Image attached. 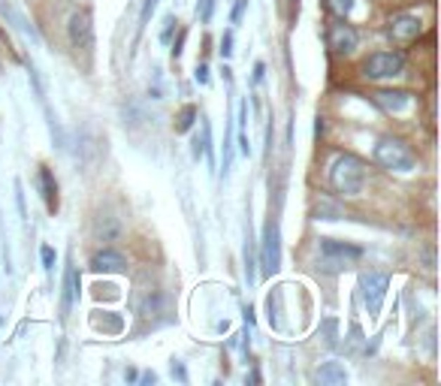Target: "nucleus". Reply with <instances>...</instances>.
Wrapping results in <instances>:
<instances>
[{
    "label": "nucleus",
    "mask_w": 441,
    "mask_h": 386,
    "mask_svg": "<svg viewBox=\"0 0 441 386\" xmlns=\"http://www.w3.org/2000/svg\"><path fill=\"white\" fill-rule=\"evenodd\" d=\"M329 185L342 197H360L366 187V164L357 154H338L329 166Z\"/></svg>",
    "instance_id": "1"
},
{
    "label": "nucleus",
    "mask_w": 441,
    "mask_h": 386,
    "mask_svg": "<svg viewBox=\"0 0 441 386\" xmlns=\"http://www.w3.org/2000/svg\"><path fill=\"white\" fill-rule=\"evenodd\" d=\"M375 164L390 172L408 175V172L417 169V154L411 151L408 142L396 139V136H384V139H378V145H375Z\"/></svg>",
    "instance_id": "2"
},
{
    "label": "nucleus",
    "mask_w": 441,
    "mask_h": 386,
    "mask_svg": "<svg viewBox=\"0 0 441 386\" xmlns=\"http://www.w3.org/2000/svg\"><path fill=\"white\" fill-rule=\"evenodd\" d=\"M317 248H320V266L327 272H342L363 257V248L348 245V241H336V239H320Z\"/></svg>",
    "instance_id": "3"
},
{
    "label": "nucleus",
    "mask_w": 441,
    "mask_h": 386,
    "mask_svg": "<svg viewBox=\"0 0 441 386\" xmlns=\"http://www.w3.org/2000/svg\"><path fill=\"white\" fill-rule=\"evenodd\" d=\"M405 69V55L402 52H375L372 58L363 64V76L381 82V79H396Z\"/></svg>",
    "instance_id": "4"
},
{
    "label": "nucleus",
    "mask_w": 441,
    "mask_h": 386,
    "mask_svg": "<svg viewBox=\"0 0 441 386\" xmlns=\"http://www.w3.org/2000/svg\"><path fill=\"white\" fill-rule=\"evenodd\" d=\"M278 262H282V245H278V223L266 220L263 227V251H260V266H263V275H275Z\"/></svg>",
    "instance_id": "5"
},
{
    "label": "nucleus",
    "mask_w": 441,
    "mask_h": 386,
    "mask_svg": "<svg viewBox=\"0 0 441 386\" xmlns=\"http://www.w3.org/2000/svg\"><path fill=\"white\" fill-rule=\"evenodd\" d=\"M420 30H423V25H420L417 15H408V13H399L387 22V36L393 39V43L399 46H408L414 43V39L420 36Z\"/></svg>",
    "instance_id": "6"
},
{
    "label": "nucleus",
    "mask_w": 441,
    "mask_h": 386,
    "mask_svg": "<svg viewBox=\"0 0 441 386\" xmlns=\"http://www.w3.org/2000/svg\"><path fill=\"white\" fill-rule=\"evenodd\" d=\"M357 43H360V36H357V30L345 25V22H333L327 27V46L333 48V55H354L357 52Z\"/></svg>",
    "instance_id": "7"
},
{
    "label": "nucleus",
    "mask_w": 441,
    "mask_h": 386,
    "mask_svg": "<svg viewBox=\"0 0 441 386\" xmlns=\"http://www.w3.org/2000/svg\"><path fill=\"white\" fill-rule=\"evenodd\" d=\"M360 287H363V302H366L369 314L375 317V314L381 311V302H384V296H387L390 278H387V275H378V272H372V275H363Z\"/></svg>",
    "instance_id": "8"
},
{
    "label": "nucleus",
    "mask_w": 441,
    "mask_h": 386,
    "mask_svg": "<svg viewBox=\"0 0 441 386\" xmlns=\"http://www.w3.org/2000/svg\"><path fill=\"white\" fill-rule=\"evenodd\" d=\"M70 43L76 48H91L94 46V25L88 13H73L70 18Z\"/></svg>",
    "instance_id": "9"
},
{
    "label": "nucleus",
    "mask_w": 441,
    "mask_h": 386,
    "mask_svg": "<svg viewBox=\"0 0 441 386\" xmlns=\"http://www.w3.org/2000/svg\"><path fill=\"white\" fill-rule=\"evenodd\" d=\"M411 100H414V97H411L408 91H378V94H375V103L381 109H387V112H396V115L411 106Z\"/></svg>",
    "instance_id": "10"
},
{
    "label": "nucleus",
    "mask_w": 441,
    "mask_h": 386,
    "mask_svg": "<svg viewBox=\"0 0 441 386\" xmlns=\"http://www.w3.org/2000/svg\"><path fill=\"white\" fill-rule=\"evenodd\" d=\"M124 266H127V260L118 251H112V248H103V251H97L91 257V269L94 272H121Z\"/></svg>",
    "instance_id": "11"
},
{
    "label": "nucleus",
    "mask_w": 441,
    "mask_h": 386,
    "mask_svg": "<svg viewBox=\"0 0 441 386\" xmlns=\"http://www.w3.org/2000/svg\"><path fill=\"white\" fill-rule=\"evenodd\" d=\"M39 187H43V199H46V208L48 211H58V185H55V175L52 169H39Z\"/></svg>",
    "instance_id": "12"
},
{
    "label": "nucleus",
    "mask_w": 441,
    "mask_h": 386,
    "mask_svg": "<svg viewBox=\"0 0 441 386\" xmlns=\"http://www.w3.org/2000/svg\"><path fill=\"white\" fill-rule=\"evenodd\" d=\"M317 380L324 386H338L348 380V371H345V365H338V362H324L317 368Z\"/></svg>",
    "instance_id": "13"
},
{
    "label": "nucleus",
    "mask_w": 441,
    "mask_h": 386,
    "mask_svg": "<svg viewBox=\"0 0 441 386\" xmlns=\"http://www.w3.org/2000/svg\"><path fill=\"white\" fill-rule=\"evenodd\" d=\"M76 299H79V272L70 266V269H67V284H64V308L70 311Z\"/></svg>",
    "instance_id": "14"
},
{
    "label": "nucleus",
    "mask_w": 441,
    "mask_h": 386,
    "mask_svg": "<svg viewBox=\"0 0 441 386\" xmlns=\"http://www.w3.org/2000/svg\"><path fill=\"white\" fill-rule=\"evenodd\" d=\"M197 106H185L182 112H178V118H176V133H187L190 127H194V121H197Z\"/></svg>",
    "instance_id": "15"
},
{
    "label": "nucleus",
    "mask_w": 441,
    "mask_h": 386,
    "mask_svg": "<svg viewBox=\"0 0 441 386\" xmlns=\"http://www.w3.org/2000/svg\"><path fill=\"white\" fill-rule=\"evenodd\" d=\"M327 6H329V13H333V15L345 18L350 9H354V0H327Z\"/></svg>",
    "instance_id": "16"
},
{
    "label": "nucleus",
    "mask_w": 441,
    "mask_h": 386,
    "mask_svg": "<svg viewBox=\"0 0 441 386\" xmlns=\"http://www.w3.org/2000/svg\"><path fill=\"white\" fill-rule=\"evenodd\" d=\"M212 9H215V0H199V6H197L199 22H209V18H212Z\"/></svg>",
    "instance_id": "17"
},
{
    "label": "nucleus",
    "mask_w": 441,
    "mask_h": 386,
    "mask_svg": "<svg viewBox=\"0 0 441 386\" xmlns=\"http://www.w3.org/2000/svg\"><path fill=\"white\" fill-rule=\"evenodd\" d=\"M230 55H233V34L227 30L224 39H220V58H230Z\"/></svg>",
    "instance_id": "18"
},
{
    "label": "nucleus",
    "mask_w": 441,
    "mask_h": 386,
    "mask_svg": "<svg viewBox=\"0 0 441 386\" xmlns=\"http://www.w3.org/2000/svg\"><path fill=\"white\" fill-rule=\"evenodd\" d=\"M43 269H46V272H52V269H55V251L48 248V245L43 248Z\"/></svg>",
    "instance_id": "19"
},
{
    "label": "nucleus",
    "mask_w": 441,
    "mask_h": 386,
    "mask_svg": "<svg viewBox=\"0 0 441 386\" xmlns=\"http://www.w3.org/2000/svg\"><path fill=\"white\" fill-rule=\"evenodd\" d=\"M173 27H176V18L166 15V18H164V34H160V39H164V43H169V36H173Z\"/></svg>",
    "instance_id": "20"
},
{
    "label": "nucleus",
    "mask_w": 441,
    "mask_h": 386,
    "mask_svg": "<svg viewBox=\"0 0 441 386\" xmlns=\"http://www.w3.org/2000/svg\"><path fill=\"white\" fill-rule=\"evenodd\" d=\"M245 6H248V0H236V6H233V15H230V18H233V22H239V18L245 15Z\"/></svg>",
    "instance_id": "21"
},
{
    "label": "nucleus",
    "mask_w": 441,
    "mask_h": 386,
    "mask_svg": "<svg viewBox=\"0 0 441 386\" xmlns=\"http://www.w3.org/2000/svg\"><path fill=\"white\" fill-rule=\"evenodd\" d=\"M154 6H157V0H145V4H143V25L148 22V15H152Z\"/></svg>",
    "instance_id": "22"
},
{
    "label": "nucleus",
    "mask_w": 441,
    "mask_h": 386,
    "mask_svg": "<svg viewBox=\"0 0 441 386\" xmlns=\"http://www.w3.org/2000/svg\"><path fill=\"white\" fill-rule=\"evenodd\" d=\"M197 82H199V85H209V69H206L203 64L197 67Z\"/></svg>",
    "instance_id": "23"
},
{
    "label": "nucleus",
    "mask_w": 441,
    "mask_h": 386,
    "mask_svg": "<svg viewBox=\"0 0 441 386\" xmlns=\"http://www.w3.org/2000/svg\"><path fill=\"white\" fill-rule=\"evenodd\" d=\"M182 43H185V30H182V34H178V43L173 46V58H178V55H182Z\"/></svg>",
    "instance_id": "24"
},
{
    "label": "nucleus",
    "mask_w": 441,
    "mask_h": 386,
    "mask_svg": "<svg viewBox=\"0 0 441 386\" xmlns=\"http://www.w3.org/2000/svg\"><path fill=\"white\" fill-rule=\"evenodd\" d=\"M263 69H266L263 64H257V67H254V82H260V79H263Z\"/></svg>",
    "instance_id": "25"
}]
</instances>
